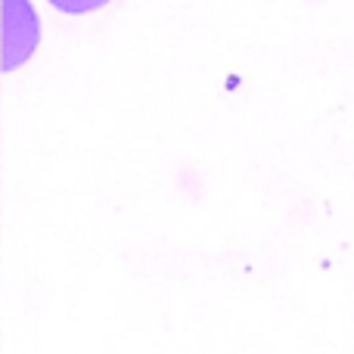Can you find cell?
Instances as JSON below:
<instances>
[{"label":"cell","mask_w":354,"mask_h":354,"mask_svg":"<svg viewBox=\"0 0 354 354\" xmlns=\"http://www.w3.org/2000/svg\"><path fill=\"white\" fill-rule=\"evenodd\" d=\"M41 41V22L28 0H0V66H22Z\"/></svg>","instance_id":"1"},{"label":"cell","mask_w":354,"mask_h":354,"mask_svg":"<svg viewBox=\"0 0 354 354\" xmlns=\"http://www.w3.org/2000/svg\"><path fill=\"white\" fill-rule=\"evenodd\" d=\"M50 3L59 6V10H66V12H87V10L103 6L106 0H50Z\"/></svg>","instance_id":"2"}]
</instances>
